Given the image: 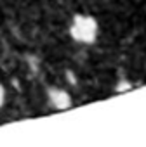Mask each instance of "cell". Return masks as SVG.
Wrapping results in <instances>:
<instances>
[{"mask_svg": "<svg viewBox=\"0 0 146 147\" xmlns=\"http://www.w3.org/2000/svg\"><path fill=\"white\" fill-rule=\"evenodd\" d=\"M49 100L54 107L57 109H66L71 106V97L66 90H61V88H50L49 90Z\"/></svg>", "mask_w": 146, "mask_h": 147, "instance_id": "7a4b0ae2", "label": "cell"}, {"mask_svg": "<svg viewBox=\"0 0 146 147\" xmlns=\"http://www.w3.org/2000/svg\"><path fill=\"white\" fill-rule=\"evenodd\" d=\"M70 35L73 40H77L80 43H92L98 36V23L91 16L77 14L71 21Z\"/></svg>", "mask_w": 146, "mask_h": 147, "instance_id": "6da1fadb", "label": "cell"}, {"mask_svg": "<svg viewBox=\"0 0 146 147\" xmlns=\"http://www.w3.org/2000/svg\"><path fill=\"white\" fill-rule=\"evenodd\" d=\"M2 104H4V88L0 87V106H2Z\"/></svg>", "mask_w": 146, "mask_h": 147, "instance_id": "3957f363", "label": "cell"}]
</instances>
